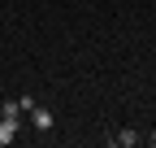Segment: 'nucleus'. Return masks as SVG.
I'll use <instances>...</instances> for the list:
<instances>
[{
	"label": "nucleus",
	"mask_w": 156,
	"mask_h": 148,
	"mask_svg": "<svg viewBox=\"0 0 156 148\" xmlns=\"http://www.w3.org/2000/svg\"><path fill=\"white\" fill-rule=\"evenodd\" d=\"M30 126H35V131H52V109H44V105H30Z\"/></svg>",
	"instance_id": "obj_1"
},
{
	"label": "nucleus",
	"mask_w": 156,
	"mask_h": 148,
	"mask_svg": "<svg viewBox=\"0 0 156 148\" xmlns=\"http://www.w3.org/2000/svg\"><path fill=\"white\" fill-rule=\"evenodd\" d=\"M17 131H22V122L17 118H0V148H9L17 139Z\"/></svg>",
	"instance_id": "obj_2"
},
{
	"label": "nucleus",
	"mask_w": 156,
	"mask_h": 148,
	"mask_svg": "<svg viewBox=\"0 0 156 148\" xmlns=\"http://www.w3.org/2000/svg\"><path fill=\"white\" fill-rule=\"evenodd\" d=\"M0 118H17V122H22L26 113H22V100H5V105H0Z\"/></svg>",
	"instance_id": "obj_3"
},
{
	"label": "nucleus",
	"mask_w": 156,
	"mask_h": 148,
	"mask_svg": "<svg viewBox=\"0 0 156 148\" xmlns=\"http://www.w3.org/2000/svg\"><path fill=\"white\" fill-rule=\"evenodd\" d=\"M113 144H117V148H134L139 135H134V131H122V135H113Z\"/></svg>",
	"instance_id": "obj_4"
},
{
	"label": "nucleus",
	"mask_w": 156,
	"mask_h": 148,
	"mask_svg": "<svg viewBox=\"0 0 156 148\" xmlns=\"http://www.w3.org/2000/svg\"><path fill=\"white\" fill-rule=\"evenodd\" d=\"M147 144H152V148H156V131H152V135H147Z\"/></svg>",
	"instance_id": "obj_5"
}]
</instances>
